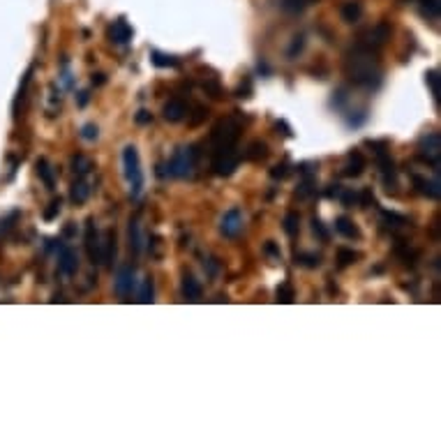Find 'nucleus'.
I'll return each mask as SVG.
<instances>
[{
    "label": "nucleus",
    "mask_w": 441,
    "mask_h": 441,
    "mask_svg": "<svg viewBox=\"0 0 441 441\" xmlns=\"http://www.w3.org/2000/svg\"><path fill=\"white\" fill-rule=\"evenodd\" d=\"M344 72L353 83L365 86V88H374V86H379V81H381V67H379V60L374 56V51L363 49V46H358V44H356V49L346 56Z\"/></svg>",
    "instance_id": "f257e3e1"
},
{
    "label": "nucleus",
    "mask_w": 441,
    "mask_h": 441,
    "mask_svg": "<svg viewBox=\"0 0 441 441\" xmlns=\"http://www.w3.org/2000/svg\"><path fill=\"white\" fill-rule=\"evenodd\" d=\"M238 137H240V121L238 116L222 118L215 128H212V157L222 155H240L238 153Z\"/></svg>",
    "instance_id": "f03ea898"
},
{
    "label": "nucleus",
    "mask_w": 441,
    "mask_h": 441,
    "mask_svg": "<svg viewBox=\"0 0 441 441\" xmlns=\"http://www.w3.org/2000/svg\"><path fill=\"white\" fill-rule=\"evenodd\" d=\"M123 176L130 185V194L137 199L141 190H144V171H141L139 151L135 146H125L123 151Z\"/></svg>",
    "instance_id": "7ed1b4c3"
},
{
    "label": "nucleus",
    "mask_w": 441,
    "mask_h": 441,
    "mask_svg": "<svg viewBox=\"0 0 441 441\" xmlns=\"http://www.w3.org/2000/svg\"><path fill=\"white\" fill-rule=\"evenodd\" d=\"M196 169V148L194 146H180L173 153L169 162V176L173 178H192Z\"/></svg>",
    "instance_id": "20e7f679"
},
{
    "label": "nucleus",
    "mask_w": 441,
    "mask_h": 441,
    "mask_svg": "<svg viewBox=\"0 0 441 441\" xmlns=\"http://www.w3.org/2000/svg\"><path fill=\"white\" fill-rule=\"evenodd\" d=\"M419 157L423 162L432 164L435 169H439V160H441V137H439V132H428V135L419 141Z\"/></svg>",
    "instance_id": "39448f33"
},
{
    "label": "nucleus",
    "mask_w": 441,
    "mask_h": 441,
    "mask_svg": "<svg viewBox=\"0 0 441 441\" xmlns=\"http://www.w3.org/2000/svg\"><path fill=\"white\" fill-rule=\"evenodd\" d=\"M86 252L93 264H104V236L97 231L93 219H88V226H86Z\"/></svg>",
    "instance_id": "423d86ee"
},
{
    "label": "nucleus",
    "mask_w": 441,
    "mask_h": 441,
    "mask_svg": "<svg viewBox=\"0 0 441 441\" xmlns=\"http://www.w3.org/2000/svg\"><path fill=\"white\" fill-rule=\"evenodd\" d=\"M137 271L135 266L128 264L123 266L121 271H118V278H116V294L123 298V301H130L132 291H135V285H137Z\"/></svg>",
    "instance_id": "0eeeda50"
},
{
    "label": "nucleus",
    "mask_w": 441,
    "mask_h": 441,
    "mask_svg": "<svg viewBox=\"0 0 441 441\" xmlns=\"http://www.w3.org/2000/svg\"><path fill=\"white\" fill-rule=\"evenodd\" d=\"M388 39H391V26L388 23H379V26H374L363 39H360L358 46H363V49H369V51H376V49H381Z\"/></svg>",
    "instance_id": "6e6552de"
},
{
    "label": "nucleus",
    "mask_w": 441,
    "mask_h": 441,
    "mask_svg": "<svg viewBox=\"0 0 441 441\" xmlns=\"http://www.w3.org/2000/svg\"><path fill=\"white\" fill-rule=\"evenodd\" d=\"M219 231H222L224 238H238L243 233V212L238 208L226 210L222 222H219Z\"/></svg>",
    "instance_id": "1a4fd4ad"
},
{
    "label": "nucleus",
    "mask_w": 441,
    "mask_h": 441,
    "mask_svg": "<svg viewBox=\"0 0 441 441\" xmlns=\"http://www.w3.org/2000/svg\"><path fill=\"white\" fill-rule=\"evenodd\" d=\"M107 35H109V39H111L114 44L123 46V44H128L130 39H132V35H135V30H132V26H130V23L125 21V19H118V21L111 23V26H109Z\"/></svg>",
    "instance_id": "9d476101"
},
{
    "label": "nucleus",
    "mask_w": 441,
    "mask_h": 441,
    "mask_svg": "<svg viewBox=\"0 0 441 441\" xmlns=\"http://www.w3.org/2000/svg\"><path fill=\"white\" fill-rule=\"evenodd\" d=\"M58 271L65 275V278H72V275L79 271V257L72 247L58 250Z\"/></svg>",
    "instance_id": "9b49d317"
},
{
    "label": "nucleus",
    "mask_w": 441,
    "mask_h": 441,
    "mask_svg": "<svg viewBox=\"0 0 441 441\" xmlns=\"http://www.w3.org/2000/svg\"><path fill=\"white\" fill-rule=\"evenodd\" d=\"M162 116H164V121H169V123H180L187 116V104L183 100L173 97V100L167 102V104H164Z\"/></svg>",
    "instance_id": "f8f14e48"
},
{
    "label": "nucleus",
    "mask_w": 441,
    "mask_h": 441,
    "mask_svg": "<svg viewBox=\"0 0 441 441\" xmlns=\"http://www.w3.org/2000/svg\"><path fill=\"white\" fill-rule=\"evenodd\" d=\"M414 185H416V190L428 196V199H439V196H441V183H439V178L414 176Z\"/></svg>",
    "instance_id": "ddd939ff"
},
{
    "label": "nucleus",
    "mask_w": 441,
    "mask_h": 441,
    "mask_svg": "<svg viewBox=\"0 0 441 441\" xmlns=\"http://www.w3.org/2000/svg\"><path fill=\"white\" fill-rule=\"evenodd\" d=\"M69 199H72L76 206H81V203L90 199V183L86 180V176H79L72 183V187H69Z\"/></svg>",
    "instance_id": "4468645a"
},
{
    "label": "nucleus",
    "mask_w": 441,
    "mask_h": 441,
    "mask_svg": "<svg viewBox=\"0 0 441 441\" xmlns=\"http://www.w3.org/2000/svg\"><path fill=\"white\" fill-rule=\"evenodd\" d=\"M363 169H365V157H363V153H351L349 155V160H346V164H344V169H342V176H346V178H358L360 173H363Z\"/></svg>",
    "instance_id": "2eb2a0df"
},
{
    "label": "nucleus",
    "mask_w": 441,
    "mask_h": 441,
    "mask_svg": "<svg viewBox=\"0 0 441 441\" xmlns=\"http://www.w3.org/2000/svg\"><path fill=\"white\" fill-rule=\"evenodd\" d=\"M183 296H185V301H190V303H199L201 301V296H203V289L201 285L196 282L192 275H185L183 278Z\"/></svg>",
    "instance_id": "dca6fc26"
},
{
    "label": "nucleus",
    "mask_w": 441,
    "mask_h": 441,
    "mask_svg": "<svg viewBox=\"0 0 441 441\" xmlns=\"http://www.w3.org/2000/svg\"><path fill=\"white\" fill-rule=\"evenodd\" d=\"M335 229H337V233H342L344 238H356V240L360 238V229L351 222L349 217H344V215L335 219Z\"/></svg>",
    "instance_id": "f3484780"
},
{
    "label": "nucleus",
    "mask_w": 441,
    "mask_h": 441,
    "mask_svg": "<svg viewBox=\"0 0 441 441\" xmlns=\"http://www.w3.org/2000/svg\"><path fill=\"white\" fill-rule=\"evenodd\" d=\"M245 157L250 162H262L269 157V146H266L264 141H252L250 148L245 151Z\"/></svg>",
    "instance_id": "a211bd4d"
},
{
    "label": "nucleus",
    "mask_w": 441,
    "mask_h": 441,
    "mask_svg": "<svg viewBox=\"0 0 441 441\" xmlns=\"http://www.w3.org/2000/svg\"><path fill=\"white\" fill-rule=\"evenodd\" d=\"M37 173H39V178L44 180V185L49 187V190H53V187H56V173H53L51 164L46 162V160H39L37 162Z\"/></svg>",
    "instance_id": "6ab92c4d"
},
{
    "label": "nucleus",
    "mask_w": 441,
    "mask_h": 441,
    "mask_svg": "<svg viewBox=\"0 0 441 441\" xmlns=\"http://www.w3.org/2000/svg\"><path fill=\"white\" fill-rule=\"evenodd\" d=\"M72 171L76 173V176H88V173L93 171V160L86 155H74L72 157Z\"/></svg>",
    "instance_id": "aec40b11"
},
{
    "label": "nucleus",
    "mask_w": 441,
    "mask_h": 441,
    "mask_svg": "<svg viewBox=\"0 0 441 441\" xmlns=\"http://www.w3.org/2000/svg\"><path fill=\"white\" fill-rule=\"evenodd\" d=\"M116 252H118V247H116V233L114 231H107L104 233V264L107 266H111L116 262Z\"/></svg>",
    "instance_id": "412c9836"
},
{
    "label": "nucleus",
    "mask_w": 441,
    "mask_h": 441,
    "mask_svg": "<svg viewBox=\"0 0 441 441\" xmlns=\"http://www.w3.org/2000/svg\"><path fill=\"white\" fill-rule=\"evenodd\" d=\"M128 236H130V250L135 252V255H139V252H141V231H139V219L137 217L130 219Z\"/></svg>",
    "instance_id": "4be33fe9"
},
{
    "label": "nucleus",
    "mask_w": 441,
    "mask_h": 441,
    "mask_svg": "<svg viewBox=\"0 0 441 441\" xmlns=\"http://www.w3.org/2000/svg\"><path fill=\"white\" fill-rule=\"evenodd\" d=\"M155 289H153V278H146L144 282H141V289H139V303H153L155 301Z\"/></svg>",
    "instance_id": "5701e85b"
},
{
    "label": "nucleus",
    "mask_w": 441,
    "mask_h": 441,
    "mask_svg": "<svg viewBox=\"0 0 441 441\" xmlns=\"http://www.w3.org/2000/svg\"><path fill=\"white\" fill-rule=\"evenodd\" d=\"M285 231L287 236H298V231H301V217H298V212H287L285 215Z\"/></svg>",
    "instance_id": "b1692460"
},
{
    "label": "nucleus",
    "mask_w": 441,
    "mask_h": 441,
    "mask_svg": "<svg viewBox=\"0 0 441 441\" xmlns=\"http://www.w3.org/2000/svg\"><path fill=\"white\" fill-rule=\"evenodd\" d=\"M360 14H363V7H360L358 3H346L342 7V19L346 23H353V21H358L360 19Z\"/></svg>",
    "instance_id": "393cba45"
},
{
    "label": "nucleus",
    "mask_w": 441,
    "mask_h": 441,
    "mask_svg": "<svg viewBox=\"0 0 441 441\" xmlns=\"http://www.w3.org/2000/svg\"><path fill=\"white\" fill-rule=\"evenodd\" d=\"M151 62L155 67H176L178 65V58L167 56V53H160V51H153L151 53Z\"/></svg>",
    "instance_id": "a878e982"
},
{
    "label": "nucleus",
    "mask_w": 441,
    "mask_h": 441,
    "mask_svg": "<svg viewBox=\"0 0 441 441\" xmlns=\"http://www.w3.org/2000/svg\"><path fill=\"white\" fill-rule=\"evenodd\" d=\"M381 217H384V222H388V226H393V229H402V226L409 224V219H407L405 215H398V212L384 210V212H381Z\"/></svg>",
    "instance_id": "bb28decb"
},
{
    "label": "nucleus",
    "mask_w": 441,
    "mask_h": 441,
    "mask_svg": "<svg viewBox=\"0 0 441 441\" xmlns=\"http://www.w3.org/2000/svg\"><path fill=\"white\" fill-rule=\"evenodd\" d=\"M421 12L428 19H439V0H421Z\"/></svg>",
    "instance_id": "cd10ccee"
},
{
    "label": "nucleus",
    "mask_w": 441,
    "mask_h": 441,
    "mask_svg": "<svg viewBox=\"0 0 441 441\" xmlns=\"http://www.w3.org/2000/svg\"><path fill=\"white\" fill-rule=\"evenodd\" d=\"M280 7L289 14H298L305 10V0H280Z\"/></svg>",
    "instance_id": "c85d7f7f"
},
{
    "label": "nucleus",
    "mask_w": 441,
    "mask_h": 441,
    "mask_svg": "<svg viewBox=\"0 0 441 441\" xmlns=\"http://www.w3.org/2000/svg\"><path fill=\"white\" fill-rule=\"evenodd\" d=\"M358 259V255L353 250H340L337 252V264H340V269H346V266H351L353 262Z\"/></svg>",
    "instance_id": "c756f323"
},
{
    "label": "nucleus",
    "mask_w": 441,
    "mask_h": 441,
    "mask_svg": "<svg viewBox=\"0 0 441 441\" xmlns=\"http://www.w3.org/2000/svg\"><path fill=\"white\" fill-rule=\"evenodd\" d=\"M296 264L298 266H307V269H317L321 264V259L317 255H298L296 252Z\"/></svg>",
    "instance_id": "7c9ffc66"
},
{
    "label": "nucleus",
    "mask_w": 441,
    "mask_h": 441,
    "mask_svg": "<svg viewBox=\"0 0 441 441\" xmlns=\"http://www.w3.org/2000/svg\"><path fill=\"white\" fill-rule=\"evenodd\" d=\"M294 287H291L289 285V282H285V285H280L278 287V301L280 303H291V301H294Z\"/></svg>",
    "instance_id": "2f4dec72"
},
{
    "label": "nucleus",
    "mask_w": 441,
    "mask_h": 441,
    "mask_svg": "<svg viewBox=\"0 0 441 441\" xmlns=\"http://www.w3.org/2000/svg\"><path fill=\"white\" fill-rule=\"evenodd\" d=\"M425 76H428V86H430L432 97H435V102H439V72L437 69H432V72H428Z\"/></svg>",
    "instance_id": "473e14b6"
},
{
    "label": "nucleus",
    "mask_w": 441,
    "mask_h": 441,
    "mask_svg": "<svg viewBox=\"0 0 441 441\" xmlns=\"http://www.w3.org/2000/svg\"><path fill=\"white\" fill-rule=\"evenodd\" d=\"M60 210H62V201H60V199L51 201V203H49V208L44 210V219H46V222H51V219H56V217L60 215Z\"/></svg>",
    "instance_id": "72a5a7b5"
},
{
    "label": "nucleus",
    "mask_w": 441,
    "mask_h": 441,
    "mask_svg": "<svg viewBox=\"0 0 441 441\" xmlns=\"http://www.w3.org/2000/svg\"><path fill=\"white\" fill-rule=\"evenodd\" d=\"M337 199H340L346 208H351L353 203H358V192H353V190H342V192H340V196H337Z\"/></svg>",
    "instance_id": "f704fd0d"
},
{
    "label": "nucleus",
    "mask_w": 441,
    "mask_h": 441,
    "mask_svg": "<svg viewBox=\"0 0 441 441\" xmlns=\"http://www.w3.org/2000/svg\"><path fill=\"white\" fill-rule=\"evenodd\" d=\"M97 135H100L97 125L88 123V125H83V128H81V139H86V141H95Z\"/></svg>",
    "instance_id": "c9c22d12"
},
{
    "label": "nucleus",
    "mask_w": 441,
    "mask_h": 441,
    "mask_svg": "<svg viewBox=\"0 0 441 441\" xmlns=\"http://www.w3.org/2000/svg\"><path fill=\"white\" fill-rule=\"evenodd\" d=\"M203 269H206V273H208V278H210V280H215V278H217V273H219V264L215 262V259H208V262H203Z\"/></svg>",
    "instance_id": "e433bc0d"
},
{
    "label": "nucleus",
    "mask_w": 441,
    "mask_h": 441,
    "mask_svg": "<svg viewBox=\"0 0 441 441\" xmlns=\"http://www.w3.org/2000/svg\"><path fill=\"white\" fill-rule=\"evenodd\" d=\"M206 118H208V109H203V107H196L194 118H190V125H199L201 121H206Z\"/></svg>",
    "instance_id": "4c0bfd02"
},
{
    "label": "nucleus",
    "mask_w": 441,
    "mask_h": 441,
    "mask_svg": "<svg viewBox=\"0 0 441 441\" xmlns=\"http://www.w3.org/2000/svg\"><path fill=\"white\" fill-rule=\"evenodd\" d=\"M287 173H289V164L285 162V164H278V167H273V171H271V176L275 178V180H282V178H285L287 176Z\"/></svg>",
    "instance_id": "58836bf2"
},
{
    "label": "nucleus",
    "mask_w": 441,
    "mask_h": 441,
    "mask_svg": "<svg viewBox=\"0 0 441 441\" xmlns=\"http://www.w3.org/2000/svg\"><path fill=\"white\" fill-rule=\"evenodd\" d=\"M312 229H314V233H319V238H321V240H326V238H328V231L324 229V224H321V219H317V217L312 219Z\"/></svg>",
    "instance_id": "ea45409f"
},
{
    "label": "nucleus",
    "mask_w": 441,
    "mask_h": 441,
    "mask_svg": "<svg viewBox=\"0 0 441 441\" xmlns=\"http://www.w3.org/2000/svg\"><path fill=\"white\" fill-rule=\"evenodd\" d=\"M151 121H153V116L148 114V111H139L137 114V123L139 125H146V123H151Z\"/></svg>",
    "instance_id": "a19ab883"
},
{
    "label": "nucleus",
    "mask_w": 441,
    "mask_h": 441,
    "mask_svg": "<svg viewBox=\"0 0 441 441\" xmlns=\"http://www.w3.org/2000/svg\"><path fill=\"white\" fill-rule=\"evenodd\" d=\"M266 252H269V255H273L275 257V262H282V255H280V250L273 245V243H269V245H266Z\"/></svg>",
    "instance_id": "79ce46f5"
},
{
    "label": "nucleus",
    "mask_w": 441,
    "mask_h": 441,
    "mask_svg": "<svg viewBox=\"0 0 441 441\" xmlns=\"http://www.w3.org/2000/svg\"><path fill=\"white\" fill-rule=\"evenodd\" d=\"M340 192H342L340 185H330V190L326 192V196H328V199H337V196H340Z\"/></svg>",
    "instance_id": "37998d69"
},
{
    "label": "nucleus",
    "mask_w": 441,
    "mask_h": 441,
    "mask_svg": "<svg viewBox=\"0 0 441 441\" xmlns=\"http://www.w3.org/2000/svg\"><path fill=\"white\" fill-rule=\"evenodd\" d=\"M88 104V93H79V107Z\"/></svg>",
    "instance_id": "c03bdc74"
},
{
    "label": "nucleus",
    "mask_w": 441,
    "mask_h": 441,
    "mask_svg": "<svg viewBox=\"0 0 441 441\" xmlns=\"http://www.w3.org/2000/svg\"><path fill=\"white\" fill-rule=\"evenodd\" d=\"M104 81H107L104 74H93V83H95V86H102Z\"/></svg>",
    "instance_id": "a18cd8bd"
}]
</instances>
